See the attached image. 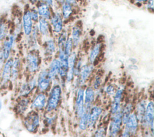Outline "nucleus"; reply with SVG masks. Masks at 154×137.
<instances>
[{
	"instance_id": "19",
	"label": "nucleus",
	"mask_w": 154,
	"mask_h": 137,
	"mask_svg": "<svg viewBox=\"0 0 154 137\" xmlns=\"http://www.w3.org/2000/svg\"><path fill=\"white\" fill-rule=\"evenodd\" d=\"M94 91L91 87H87L84 91V109L89 111L91 107V104L94 100Z\"/></svg>"
},
{
	"instance_id": "24",
	"label": "nucleus",
	"mask_w": 154,
	"mask_h": 137,
	"mask_svg": "<svg viewBox=\"0 0 154 137\" xmlns=\"http://www.w3.org/2000/svg\"><path fill=\"white\" fill-rule=\"evenodd\" d=\"M38 14L43 17V18L49 19L51 18V11L49 10V6L43 2L40 3L38 6Z\"/></svg>"
},
{
	"instance_id": "2",
	"label": "nucleus",
	"mask_w": 154,
	"mask_h": 137,
	"mask_svg": "<svg viewBox=\"0 0 154 137\" xmlns=\"http://www.w3.org/2000/svg\"><path fill=\"white\" fill-rule=\"evenodd\" d=\"M13 61V57L11 56L4 62L1 70L0 93H5L11 85V70Z\"/></svg>"
},
{
	"instance_id": "26",
	"label": "nucleus",
	"mask_w": 154,
	"mask_h": 137,
	"mask_svg": "<svg viewBox=\"0 0 154 137\" xmlns=\"http://www.w3.org/2000/svg\"><path fill=\"white\" fill-rule=\"evenodd\" d=\"M88 111L84 109V113L79 117V128L81 130H84L88 127Z\"/></svg>"
},
{
	"instance_id": "45",
	"label": "nucleus",
	"mask_w": 154,
	"mask_h": 137,
	"mask_svg": "<svg viewBox=\"0 0 154 137\" xmlns=\"http://www.w3.org/2000/svg\"><path fill=\"white\" fill-rule=\"evenodd\" d=\"M58 2L60 3V4H64L65 2V0H56Z\"/></svg>"
},
{
	"instance_id": "33",
	"label": "nucleus",
	"mask_w": 154,
	"mask_h": 137,
	"mask_svg": "<svg viewBox=\"0 0 154 137\" xmlns=\"http://www.w3.org/2000/svg\"><path fill=\"white\" fill-rule=\"evenodd\" d=\"M73 41L71 37H69L67 40H66L65 45H64V53L67 56H69L72 53V47H73Z\"/></svg>"
},
{
	"instance_id": "15",
	"label": "nucleus",
	"mask_w": 154,
	"mask_h": 137,
	"mask_svg": "<svg viewBox=\"0 0 154 137\" xmlns=\"http://www.w3.org/2000/svg\"><path fill=\"white\" fill-rule=\"evenodd\" d=\"M21 60L19 57H13V61L11 70V78L10 81L11 84L15 83L19 76L21 69Z\"/></svg>"
},
{
	"instance_id": "30",
	"label": "nucleus",
	"mask_w": 154,
	"mask_h": 137,
	"mask_svg": "<svg viewBox=\"0 0 154 137\" xmlns=\"http://www.w3.org/2000/svg\"><path fill=\"white\" fill-rule=\"evenodd\" d=\"M100 50V44L99 43L96 44L91 50V52L89 55V60L91 64L93 63V62L95 61L98 55L99 54Z\"/></svg>"
},
{
	"instance_id": "18",
	"label": "nucleus",
	"mask_w": 154,
	"mask_h": 137,
	"mask_svg": "<svg viewBox=\"0 0 154 137\" xmlns=\"http://www.w3.org/2000/svg\"><path fill=\"white\" fill-rule=\"evenodd\" d=\"M76 61V55L75 52L71 53L68 57V71L66 75V80L67 82H70L74 76L75 66Z\"/></svg>"
},
{
	"instance_id": "23",
	"label": "nucleus",
	"mask_w": 154,
	"mask_h": 137,
	"mask_svg": "<svg viewBox=\"0 0 154 137\" xmlns=\"http://www.w3.org/2000/svg\"><path fill=\"white\" fill-rule=\"evenodd\" d=\"M145 111H146V106H145V101L141 100L140 101L137 106V114L136 115L137 117L138 120L141 122V123H145Z\"/></svg>"
},
{
	"instance_id": "8",
	"label": "nucleus",
	"mask_w": 154,
	"mask_h": 137,
	"mask_svg": "<svg viewBox=\"0 0 154 137\" xmlns=\"http://www.w3.org/2000/svg\"><path fill=\"white\" fill-rule=\"evenodd\" d=\"M36 85L37 80L35 78H32L28 81L23 82L17 90V97H28Z\"/></svg>"
},
{
	"instance_id": "6",
	"label": "nucleus",
	"mask_w": 154,
	"mask_h": 137,
	"mask_svg": "<svg viewBox=\"0 0 154 137\" xmlns=\"http://www.w3.org/2000/svg\"><path fill=\"white\" fill-rule=\"evenodd\" d=\"M26 69L29 73L36 72L39 67V59L37 53L34 50H31L25 56Z\"/></svg>"
},
{
	"instance_id": "39",
	"label": "nucleus",
	"mask_w": 154,
	"mask_h": 137,
	"mask_svg": "<svg viewBox=\"0 0 154 137\" xmlns=\"http://www.w3.org/2000/svg\"><path fill=\"white\" fill-rule=\"evenodd\" d=\"M147 7L149 9H153V0H149Z\"/></svg>"
},
{
	"instance_id": "21",
	"label": "nucleus",
	"mask_w": 154,
	"mask_h": 137,
	"mask_svg": "<svg viewBox=\"0 0 154 137\" xmlns=\"http://www.w3.org/2000/svg\"><path fill=\"white\" fill-rule=\"evenodd\" d=\"M59 70H60L59 60L57 59H54L51 62L49 70H48L49 77L51 80L54 79L56 78V76L58 75V74H59Z\"/></svg>"
},
{
	"instance_id": "47",
	"label": "nucleus",
	"mask_w": 154,
	"mask_h": 137,
	"mask_svg": "<svg viewBox=\"0 0 154 137\" xmlns=\"http://www.w3.org/2000/svg\"><path fill=\"white\" fill-rule=\"evenodd\" d=\"M0 85H1V74H0Z\"/></svg>"
},
{
	"instance_id": "35",
	"label": "nucleus",
	"mask_w": 154,
	"mask_h": 137,
	"mask_svg": "<svg viewBox=\"0 0 154 137\" xmlns=\"http://www.w3.org/2000/svg\"><path fill=\"white\" fill-rule=\"evenodd\" d=\"M105 130L103 127H100L96 131L94 137H105Z\"/></svg>"
},
{
	"instance_id": "49",
	"label": "nucleus",
	"mask_w": 154,
	"mask_h": 137,
	"mask_svg": "<svg viewBox=\"0 0 154 137\" xmlns=\"http://www.w3.org/2000/svg\"></svg>"
},
{
	"instance_id": "44",
	"label": "nucleus",
	"mask_w": 154,
	"mask_h": 137,
	"mask_svg": "<svg viewBox=\"0 0 154 137\" xmlns=\"http://www.w3.org/2000/svg\"><path fill=\"white\" fill-rule=\"evenodd\" d=\"M3 108V101L2 100V98L0 97V112L2 111Z\"/></svg>"
},
{
	"instance_id": "4",
	"label": "nucleus",
	"mask_w": 154,
	"mask_h": 137,
	"mask_svg": "<svg viewBox=\"0 0 154 137\" xmlns=\"http://www.w3.org/2000/svg\"><path fill=\"white\" fill-rule=\"evenodd\" d=\"M16 36L14 34L8 33V34L2 40L0 45V47L1 49L4 58L5 60L8 59L10 57L12 56L11 53L14 44Z\"/></svg>"
},
{
	"instance_id": "5",
	"label": "nucleus",
	"mask_w": 154,
	"mask_h": 137,
	"mask_svg": "<svg viewBox=\"0 0 154 137\" xmlns=\"http://www.w3.org/2000/svg\"><path fill=\"white\" fill-rule=\"evenodd\" d=\"M31 100L28 97H17L13 110L17 117H23L29 108Z\"/></svg>"
},
{
	"instance_id": "17",
	"label": "nucleus",
	"mask_w": 154,
	"mask_h": 137,
	"mask_svg": "<svg viewBox=\"0 0 154 137\" xmlns=\"http://www.w3.org/2000/svg\"><path fill=\"white\" fill-rule=\"evenodd\" d=\"M126 129L130 134H135L138 126V120L135 113H132L126 123Z\"/></svg>"
},
{
	"instance_id": "25",
	"label": "nucleus",
	"mask_w": 154,
	"mask_h": 137,
	"mask_svg": "<svg viewBox=\"0 0 154 137\" xmlns=\"http://www.w3.org/2000/svg\"><path fill=\"white\" fill-rule=\"evenodd\" d=\"M39 31L43 35H48L49 34V25L45 18H40L38 20Z\"/></svg>"
},
{
	"instance_id": "27",
	"label": "nucleus",
	"mask_w": 154,
	"mask_h": 137,
	"mask_svg": "<svg viewBox=\"0 0 154 137\" xmlns=\"http://www.w3.org/2000/svg\"><path fill=\"white\" fill-rule=\"evenodd\" d=\"M8 34V27L4 20H0V45L4 38Z\"/></svg>"
},
{
	"instance_id": "43",
	"label": "nucleus",
	"mask_w": 154,
	"mask_h": 137,
	"mask_svg": "<svg viewBox=\"0 0 154 137\" xmlns=\"http://www.w3.org/2000/svg\"><path fill=\"white\" fill-rule=\"evenodd\" d=\"M66 2L70 4L71 5H75L76 4V0H66Z\"/></svg>"
},
{
	"instance_id": "48",
	"label": "nucleus",
	"mask_w": 154,
	"mask_h": 137,
	"mask_svg": "<svg viewBox=\"0 0 154 137\" xmlns=\"http://www.w3.org/2000/svg\"><path fill=\"white\" fill-rule=\"evenodd\" d=\"M0 137H4V136H1V135H0Z\"/></svg>"
},
{
	"instance_id": "40",
	"label": "nucleus",
	"mask_w": 154,
	"mask_h": 137,
	"mask_svg": "<svg viewBox=\"0 0 154 137\" xmlns=\"http://www.w3.org/2000/svg\"><path fill=\"white\" fill-rule=\"evenodd\" d=\"M42 2H43L44 4H46L47 5H48V6L52 5V3H53L52 0H42Z\"/></svg>"
},
{
	"instance_id": "13",
	"label": "nucleus",
	"mask_w": 154,
	"mask_h": 137,
	"mask_svg": "<svg viewBox=\"0 0 154 137\" xmlns=\"http://www.w3.org/2000/svg\"><path fill=\"white\" fill-rule=\"evenodd\" d=\"M153 118H154V105L152 101L149 102L146 106L145 111V123L152 130L153 133Z\"/></svg>"
},
{
	"instance_id": "22",
	"label": "nucleus",
	"mask_w": 154,
	"mask_h": 137,
	"mask_svg": "<svg viewBox=\"0 0 154 137\" xmlns=\"http://www.w3.org/2000/svg\"><path fill=\"white\" fill-rule=\"evenodd\" d=\"M51 22L55 32L58 33L62 31L63 29V21L61 16L59 13L54 14L51 19Z\"/></svg>"
},
{
	"instance_id": "36",
	"label": "nucleus",
	"mask_w": 154,
	"mask_h": 137,
	"mask_svg": "<svg viewBox=\"0 0 154 137\" xmlns=\"http://www.w3.org/2000/svg\"><path fill=\"white\" fill-rule=\"evenodd\" d=\"M101 82H102V79H101L100 76H96L95 79H94V82H93V88H94V89H95V90L98 89L99 87H100V84H101Z\"/></svg>"
},
{
	"instance_id": "42",
	"label": "nucleus",
	"mask_w": 154,
	"mask_h": 137,
	"mask_svg": "<svg viewBox=\"0 0 154 137\" xmlns=\"http://www.w3.org/2000/svg\"><path fill=\"white\" fill-rule=\"evenodd\" d=\"M122 137H130V133L126 130H125Z\"/></svg>"
},
{
	"instance_id": "7",
	"label": "nucleus",
	"mask_w": 154,
	"mask_h": 137,
	"mask_svg": "<svg viewBox=\"0 0 154 137\" xmlns=\"http://www.w3.org/2000/svg\"><path fill=\"white\" fill-rule=\"evenodd\" d=\"M122 123V109H120L113 115L109 128V135L111 137H116L119 133Z\"/></svg>"
},
{
	"instance_id": "10",
	"label": "nucleus",
	"mask_w": 154,
	"mask_h": 137,
	"mask_svg": "<svg viewBox=\"0 0 154 137\" xmlns=\"http://www.w3.org/2000/svg\"><path fill=\"white\" fill-rule=\"evenodd\" d=\"M51 79L47 70H42L38 75L37 85L40 91H45L48 90L51 84Z\"/></svg>"
},
{
	"instance_id": "34",
	"label": "nucleus",
	"mask_w": 154,
	"mask_h": 137,
	"mask_svg": "<svg viewBox=\"0 0 154 137\" xmlns=\"http://www.w3.org/2000/svg\"><path fill=\"white\" fill-rule=\"evenodd\" d=\"M66 41V35L65 33H63L58 38V44L59 47V50H64V45Z\"/></svg>"
},
{
	"instance_id": "31",
	"label": "nucleus",
	"mask_w": 154,
	"mask_h": 137,
	"mask_svg": "<svg viewBox=\"0 0 154 137\" xmlns=\"http://www.w3.org/2000/svg\"><path fill=\"white\" fill-rule=\"evenodd\" d=\"M45 52L48 55H52L55 51V45L54 40H49L45 44Z\"/></svg>"
},
{
	"instance_id": "38",
	"label": "nucleus",
	"mask_w": 154,
	"mask_h": 137,
	"mask_svg": "<svg viewBox=\"0 0 154 137\" xmlns=\"http://www.w3.org/2000/svg\"><path fill=\"white\" fill-rule=\"evenodd\" d=\"M30 13H31V17L32 20H34L35 22L38 20V14L37 11H36L35 10H32L30 11Z\"/></svg>"
},
{
	"instance_id": "1",
	"label": "nucleus",
	"mask_w": 154,
	"mask_h": 137,
	"mask_svg": "<svg viewBox=\"0 0 154 137\" xmlns=\"http://www.w3.org/2000/svg\"><path fill=\"white\" fill-rule=\"evenodd\" d=\"M22 124L25 129L30 133L37 132L40 125V117L38 111L30 110L22 117Z\"/></svg>"
},
{
	"instance_id": "3",
	"label": "nucleus",
	"mask_w": 154,
	"mask_h": 137,
	"mask_svg": "<svg viewBox=\"0 0 154 137\" xmlns=\"http://www.w3.org/2000/svg\"><path fill=\"white\" fill-rule=\"evenodd\" d=\"M62 94L61 87L58 85H55L52 88L48 100L46 102V108L48 112H51L58 107Z\"/></svg>"
},
{
	"instance_id": "12",
	"label": "nucleus",
	"mask_w": 154,
	"mask_h": 137,
	"mask_svg": "<svg viewBox=\"0 0 154 137\" xmlns=\"http://www.w3.org/2000/svg\"><path fill=\"white\" fill-rule=\"evenodd\" d=\"M84 90L82 88L78 89L75 100V111L78 117H80L84 112Z\"/></svg>"
},
{
	"instance_id": "11",
	"label": "nucleus",
	"mask_w": 154,
	"mask_h": 137,
	"mask_svg": "<svg viewBox=\"0 0 154 137\" xmlns=\"http://www.w3.org/2000/svg\"><path fill=\"white\" fill-rule=\"evenodd\" d=\"M102 112V109L100 106H94L91 107L88 113V127L91 128L95 126Z\"/></svg>"
},
{
	"instance_id": "9",
	"label": "nucleus",
	"mask_w": 154,
	"mask_h": 137,
	"mask_svg": "<svg viewBox=\"0 0 154 137\" xmlns=\"http://www.w3.org/2000/svg\"><path fill=\"white\" fill-rule=\"evenodd\" d=\"M46 95L43 93H38L31 101L29 108L36 111H41L46 106Z\"/></svg>"
},
{
	"instance_id": "29",
	"label": "nucleus",
	"mask_w": 154,
	"mask_h": 137,
	"mask_svg": "<svg viewBox=\"0 0 154 137\" xmlns=\"http://www.w3.org/2000/svg\"><path fill=\"white\" fill-rule=\"evenodd\" d=\"M132 105L131 103H128L126 106L122 109V123L123 124H126L127 122L129 117L132 114Z\"/></svg>"
},
{
	"instance_id": "20",
	"label": "nucleus",
	"mask_w": 154,
	"mask_h": 137,
	"mask_svg": "<svg viewBox=\"0 0 154 137\" xmlns=\"http://www.w3.org/2000/svg\"><path fill=\"white\" fill-rule=\"evenodd\" d=\"M93 68H94V67L91 64L84 65L81 67L80 73H79L80 83L81 84H84L87 80V79L92 73Z\"/></svg>"
},
{
	"instance_id": "37",
	"label": "nucleus",
	"mask_w": 154,
	"mask_h": 137,
	"mask_svg": "<svg viewBox=\"0 0 154 137\" xmlns=\"http://www.w3.org/2000/svg\"><path fill=\"white\" fill-rule=\"evenodd\" d=\"M105 91L108 95H113L116 92V89L112 85H109L106 87Z\"/></svg>"
},
{
	"instance_id": "16",
	"label": "nucleus",
	"mask_w": 154,
	"mask_h": 137,
	"mask_svg": "<svg viewBox=\"0 0 154 137\" xmlns=\"http://www.w3.org/2000/svg\"><path fill=\"white\" fill-rule=\"evenodd\" d=\"M123 90L122 88L118 89L114 93V99L111 105V112L112 115L117 113L120 109V102L122 98Z\"/></svg>"
},
{
	"instance_id": "14",
	"label": "nucleus",
	"mask_w": 154,
	"mask_h": 137,
	"mask_svg": "<svg viewBox=\"0 0 154 137\" xmlns=\"http://www.w3.org/2000/svg\"><path fill=\"white\" fill-rule=\"evenodd\" d=\"M22 28L26 35H29L32 33V20L29 10L25 11L22 16Z\"/></svg>"
},
{
	"instance_id": "32",
	"label": "nucleus",
	"mask_w": 154,
	"mask_h": 137,
	"mask_svg": "<svg viewBox=\"0 0 154 137\" xmlns=\"http://www.w3.org/2000/svg\"><path fill=\"white\" fill-rule=\"evenodd\" d=\"M72 13V5L66 2H65L64 4H63L62 13H63V17L64 19L69 18V16L71 15Z\"/></svg>"
},
{
	"instance_id": "41",
	"label": "nucleus",
	"mask_w": 154,
	"mask_h": 137,
	"mask_svg": "<svg viewBox=\"0 0 154 137\" xmlns=\"http://www.w3.org/2000/svg\"><path fill=\"white\" fill-rule=\"evenodd\" d=\"M53 121H54V118H52V117H48V118H46V123L48 124H52Z\"/></svg>"
},
{
	"instance_id": "28",
	"label": "nucleus",
	"mask_w": 154,
	"mask_h": 137,
	"mask_svg": "<svg viewBox=\"0 0 154 137\" xmlns=\"http://www.w3.org/2000/svg\"><path fill=\"white\" fill-rule=\"evenodd\" d=\"M81 34V31L80 28L76 26H74L72 29V39L73 41V44L75 46H78V44L79 42Z\"/></svg>"
},
{
	"instance_id": "46",
	"label": "nucleus",
	"mask_w": 154,
	"mask_h": 137,
	"mask_svg": "<svg viewBox=\"0 0 154 137\" xmlns=\"http://www.w3.org/2000/svg\"><path fill=\"white\" fill-rule=\"evenodd\" d=\"M137 1H138V2H141V1H146L147 0H136Z\"/></svg>"
}]
</instances>
